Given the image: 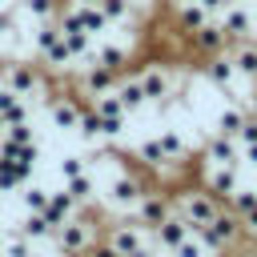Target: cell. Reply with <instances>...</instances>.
Returning a JSON list of instances; mask_svg holds the SVG:
<instances>
[{"instance_id": "6da1fadb", "label": "cell", "mask_w": 257, "mask_h": 257, "mask_svg": "<svg viewBox=\"0 0 257 257\" xmlns=\"http://www.w3.org/2000/svg\"><path fill=\"white\" fill-rule=\"evenodd\" d=\"M96 237H100V233H96V221H92L88 205L76 209L68 221H60V225L52 229V245H56L60 253H72V257H84V249H88Z\"/></svg>"}, {"instance_id": "7a4b0ae2", "label": "cell", "mask_w": 257, "mask_h": 257, "mask_svg": "<svg viewBox=\"0 0 257 257\" xmlns=\"http://www.w3.org/2000/svg\"><path fill=\"white\" fill-rule=\"evenodd\" d=\"M173 213H177V217H185V225L197 233L201 225H209V221L221 213V201H217L209 189H185V193L173 201Z\"/></svg>"}, {"instance_id": "3957f363", "label": "cell", "mask_w": 257, "mask_h": 257, "mask_svg": "<svg viewBox=\"0 0 257 257\" xmlns=\"http://www.w3.org/2000/svg\"><path fill=\"white\" fill-rule=\"evenodd\" d=\"M209 253H221V249H233L237 241H241V217L233 213V209H221L209 225H201L197 233H193Z\"/></svg>"}, {"instance_id": "277c9868", "label": "cell", "mask_w": 257, "mask_h": 257, "mask_svg": "<svg viewBox=\"0 0 257 257\" xmlns=\"http://www.w3.org/2000/svg\"><path fill=\"white\" fill-rule=\"evenodd\" d=\"M16 96H24V100H36L44 88H48V76L40 72V64H32V60H12V64H4V76H0Z\"/></svg>"}, {"instance_id": "5b68a950", "label": "cell", "mask_w": 257, "mask_h": 257, "mask_svg": "<svg viewBox=\"0 0 257 257\" xmlns=\"http://www.w3.org/2000/svg\"><path fill=\"white\" fill-rule=\"evenodd\" d=\"M32 48H36V56H40L48 68H72V56H68V44H64V36H60L56 20H48V24H40V28H36Z\"/></svg>"}, {"instance_id": "8992f818", "label": "cell", "mask_w": 257, "mask_h": 257, "mask_svg": "<svg viewBox=\"0 0 257 257\" xmlns=\"http://www.w3.org/2000/svg\"><path fill=\"white\" fill-rule=\"evenodd\" d=\"M137 80H141L149 104H165V100L177 92V84H181V76H177L169 64H145V68L137 72Z\"/></svg>"}, {"instance_id": "52a82bcc", "label": "cell", "mask_w": 257, "mask_h": 257, "mask_svg": "<svg viewBox=\"0 0 257 257\" xmlns=\"http://www.w3.org/2000/svg\"><path fill=\"white\" fill-rule=\"evenodd\" d=\"M100 241H108L116 257H133V253H141L145 245H153L149 229H141L137 221H116V225H108Z\"/></svg>"}, {"instance_id": "ba28073f", "label": "cell", "mask_w": 257, "mask_h": 257, "mask_svg": "<svg viewBox=\"0 0 257 257\" xmlns=\"http://www.w3.org/2000/svg\"><path fill=\"white\" fill-rule=\"evenodd\" d=\"M133 213H137V225L153 233V229H157V225H161V221L173 213V201H169L165 193H153V189H145V193H141V201L133 205Z\"/></svg>"}, {"instance_id": "9c48e42d", "label": "cell", "mask_w": 257, "mask_h": 257, "mask_svg": "<svg viewBox=\"0 0 257 257\" xmlns=\"http://www.w3.org/2000/svg\"><path fill=\"white\" fill-rule=\"evenodd\" d=\"M217 24L225 28L229 40H245V36H253V12H249V4H241V0H229V4L217 12Z\"/></svg>"}, {"instance_id": "30bf717a", "label": "cell", "mask_w": 257, "mask_h": 257, "mask_svg": "<svg viewBox=\"0 0 257 257\" xmlns=\"http://www.w3.org/2000/svg\"><path fill=\"white\" fill-rule=\"evenodd\" d=\"M112 84H116V72L104 68V64H96V60H84L80 72H76V92H84V96H100Z\"/></svg>"}, {"instance_id": "8fae6325", "label": "cell", "mask_w": 257, "mask_h": 257, "mask_svg": "<svg viewBox=\"0 0 257 257\" xmlns=\"http://www.w3.org/2000/svg\"><path fill=\"white\" fill-rule=\"evenodd\" d=\"M48 120L56 124V128H64V133H76V120H80V96H72V92H56V96H48Z\"/></svg>"}, {"instance_id": "7c38bea8", "label": "cell", "mask_w": 257, "mask_h": 257, "mask_svg": "<svg viewBox=\"0 0 257 257\" xmlns=\"http://www.w3.org/2000/svg\"><path fill=\"white\" fill-rule=\"evenodd\" d=\"M141 193H145L141 177L120 173V177H112V181H108V193H104V197H108V205H112V209H120V213H124V209H133V205L141 201Z\"/></svg>"}, {"instance_id": "4fadbf2b", "label": "cell", "mask_w": 257, "mask_h": 257, "mask_svg": "<svg viewBox=\"0 0 257 257\" xmlns=\"http://www.w3.org/2000/svg\"><path fill=\"white\" fill-rule=\"evenodd\" d=\"M189 40H193V48H197L201 56H217V52H225V48H229V36H225V28L217 24V16H213V20H205L201 28H193V32H189Z\"/></svg>"}, {"instance_id": "5bb4252c", "label": "cell", "mask_w": 257, "mask_h": 257, "mask_svg": "<svg viewBox=\"0 0 257 257\" xmlns=\"http://www.w3.org/2000/svg\"><path fill=\"white\" fill-rule=\"evenodd\" d=\"M189 233H193V229L185 225V217L169 213V217H165V221H161V225H157L149 237H153V245H157V249H165V253H169V249H177V245H181Z\"/></svg>"}, {"instance_id": "9a60e30c", "label": "cell", "mask_w": 257, "mask_h": 257, "mask_svg": "<svg viewBox=\"0 0 257 257\" xmlns=\"http://www.w3.org/2000/svg\"><path fill=\"white\" fill-rule=\"evenodd\" d=\"M112 92L120 96V104H124V112L133 116V112H141L149 100H145V88H141V80H137V72H116V84H112Z\"/></svg>"}, {"instance_id": "2e32d148", "label": "cell", "mask_w": 257, "mask_h": 257, "mask_svg": "<svg viewBox=\"0 0 257 257\" xmlns=\"http://www.w3.org/2000/svg\"><path fill=\"white\" fill-rule=\"evenodd\" d=\"M241 161V145H237V137H221V133H213L209 141H205V165H237Z\"/></svg>"}, {"instance_id": "e0dca14e", "label": "cell", "mask_w": 257, "mask_h": 257, "mask_svg": "<svg viewBox=\"0 0 257 257\" xmlns=\"http://www.w3.org/2000/svg\"><path fill=\"white\" fill-rule=\"evenodd\" d=\"M205 189H209L217 201H221V197L229 201V193L237 189V165H209V169H205Z\"/></svg>"}, {"instance_id": "ac0fdd59", "label": "cell", "mask_w": 257, "mask_h": 257, "mask_svg": "<svg viewBox=\"0 0 257 257\" xmlns=\"http://www.w3.org/2000/svg\"><path fill=\"white\" fill-rule=\"evenodd\" d=\"M68 12H72V20L88 32V36H100L104 28H108V20L100 16V8H96V0H72L68 4Z\"/></svg>"}, {"instance_id": "d6986e66", "label": "cell", "mask_w": 257, "mask_h": 257, "mask_svg": "<svg viewBox=\"0 0 257 257\" xmlns=\"http://www.w3.org/2000/svg\"><path fill=\"white\" fill-rule=\"evenodd\" d=\"M229 60H233V68H237L241 80H257V44H253L249 36H245V40H233Z\"/></svg>"}, {"instance_id": "ffe728a7", "label": "cell", "mask_w": 257, "mask_h": 257, "mask_svg": "<svg viewBox=\"0 0 257 257\" xmlns=\"http://www.w3.org/2000/svg\"><path fill=\"white\" fill-rule=\"evenodd\" d=\"M205 76L217 84V88H233L241 76H237V68H233V60H229V52H217V56H209V64H205Z\"/></svg>"}, {"instance_id": "44dd1931", "label": "cell", "mask_w": 257, "mask_h": 257, "mask_svg": "<svg viewBox=\"0 0 257 257\" xmlns=\"http://www.w3.org/2000/svg\"><path fill=\"white\" fill-rule=\"evenodd\" d=\"M76 209H80V205H76V201H72L64 189H60V193H52V189H48V205H44V217H48V225H52V229H56L60 221H68Z\"/></svg>"}, {"instance_id": "7402d4cb", "label": "cell", "mask_w": 257, "mask_h": 257, "mask_svg": "<svg viewBox=\"0 0 257 257\" xmlns=\"http://www.w3.org/2000/svg\"><path fill=\"white\" fill-rule=\"evenodd\" d=\"M64 193L84 209V205H92V197H96V181H92V173L84 169V173H76V177H68L64 181Z\"/></svg>"}, {"instance_id": "603a6c76", "label": "cell", "mask_w": 257, "mask_h": 257, "mask_svg": "<svg viewBox=\"0 0 257 257\" xmlns=\"http://www.w3.org/2000/svg\"><path fill=\"white\" fill-rule=\"evenodd\" d=\"M88 60H96V64H104V68H112V72H124V64H128V48H124V44H96Z\"/></svg>"}, {"instance_id": "cb8c5ba5", "label": "cell", "mask_w": 257, "mask_h": 257, "mask_svg": "<svg viewBox=\"0 0 257 257\" xmlns=\"http://www.w3.org/2000/svg\"><path fill=\"white\" fill-rule=\"evenodd\" d=\"M157 141H161V153H165V161H169V165H177V161H185V157H189V141H185L177 128H161V137H157Z\"/></svg>"}, {"instance_id": "d4e9b609", "label": "cell", "mask_w": 257, "mask_h": 257, "mask_svg": "<svg viewBox=\"0 0 257 257\" xmlns=\"http://www.w3.org/2000/svg\"><path fill=\"white\" fill-rule=\"evenodd\" d=\"M205 20H213L197 0H177V24H181V32H193V28H201Z\"/></svg>"}, {"instance_id": "484cf974", "label": "cell", "mask_w": 257, "mask_h": 257, "mask_svg": "<svg viewBox=\"0 0 257 257\" xmlns=\"http://www.w3.org/2000/svg\"><path fill=\"white\" fill-rule=\"evenodd\" d=\"M92 108L104 116V120H128V112H124V104H120V96L108 88V92H100V96H92Z\"/></svg>"}, {"instance_id": "4316f807", "label": "cell", "mask_w": 257, "mask_h": 257, "mask_svg": "<svg viewBox=\"0 0 257 257\" xmlns=\"http://www.w3.org/2000/svg\"><path fill=\"white\" fill-rule=\"evenodd\" d=\"M245 116H249L245 104H229V108H221V112H217V133H221V137H237V128L245 124Z\"/></svg>"}, {"instance_id": "83f0119b", "label": "cell", "mask_w": 257, "mask_h": 257, "mask_svg": "<svg viewBox=\"0 0 257 257\" xmlns=\"http://www.w3.org/2000/svg\"><path fill=\"white\" fill-rule=\"evenodd\" d=\"M20 233L36 245V241H52V225H48V217L44 213H28L24 221H20Z\"/></svg>"}, {"instance_id": "f1b7e54d", "label": "cell", "mask_w": 257, "mask_h": 257, "mask_svg": "<svg viewBox=\"0 0 257 257\" xmlns=\"http://www.w3.org/2000/svg\"><path fill=\"white\" fill-rule=\"evenodd\" d=\"M36 249H32V241L20 233V229H12V233H4L0 237V257H32Z\"/></svg>"}, {"instance_id": "f546056e", "label": "cell", "mask_w": 257, "mask_h": 257, "mask_svg": "<svg viewBox=\"0 0 257 257\" xmlns=\"http://www.w3.org/2000/svg\"><path fill=\"white\" fill-rule=\"evenodd\" d=\"M76 133L84 137V141H100L104 133H100V112L92 108V104H84L80 108V120H76Z\"/></svg>"}, {"instance_id": "4dcf8cb0", "label": "cell", "mask_w": 257, "mask_h": 257, "mask_svg": "<svg viewBox=\"0 0 257 257\" xmlns=\"http://www.w3.org/2000/svg\"><path fill=\"white\" fill-rule=\"evenodd\" d=\"M20 201H24V209H28V213H44V205H48V189H44V185L24 181V185H20Z\"/></svg>"}, {"instance_id": "1f68e13d", "label": "cell", "mask_w": 257, "mask_h": 257, "mask_svg": "<svg viewBox=\"0 0 257 257\" xmlns=\"http://www.w3.org/2000/svg\"><path fill=\"white\" fill-rule=\"evenodd\" d=\"M96 8H100V16H104L108 24H128V20H133V8H128L124 0H96Z\"/></svg>"}, {"instance_id": "d6a6232c", "label": "cell", "mask_w": 257, "mask_h": 257, "mask_svg": "<svg viewBox=\"0 0 257 257\" xmlns=\"http://www.w3.org/2000/svg\"><path fill=\"white\" fill-rule=\"evenodd\" d=\"M24 181H28V173H24V169H16L12 161H0V193H16Z\"/></svg>"}, {"instance_id": "836d02e7", "label": "cell", "mask_w": 257, "mask_h": 257, "mask_svg": "<svg viewBox=\"0 0 257 257\" xmlns=\"http://www.w3.org/2000/svg\"><path fill=\"white\" fill-rule=\"evenodd\" d=\"M137 157H141L149 169H161V165H169V161H165V153H161V141H157V137L141 141V145H137Z\"/></svg>"}, {"instance_id": "e575fe53", "label": "cell", "mask_w": 257, "mask_h": 257, "mask_svg": "<svg viewBox=\"0 0 257 257\" xmlns=\"http://www.w3.org/2000/svg\"><path fill=\"white\" fill-rule=\"evenodd\" d=\"M24 12L36 20V24H48V20H56V0H24Z\"/></svg>"}, {"instance_id": "d590c367", "label": "cell", "mask_w": 257, "mask_h": 257, "mask_svg": "<svg viewBox=\"0 0 257 257\" xmlns=\"http://www.w3.org/2000/svg\"><path fill=\"white\" fill-rule=\"evenodd\" d=\"M4 137L16 141V145H32L36 141V128H32V120H16V124H4Z\"/></svg>"}, {"instance_id": "8d00e7d4", "label": "cell", "mask_w": 257, "mask_h": 257, "mask_svg": "<svg viewBox=\"0 0 257 257\" xmlns=\"http://www.w3.org/2000/svg\"><path fill=\"white\" fill-rule=\"evenodd\" d=\"M253 205H257V193H253V189H241V185H237V189L229 193V209H233L237 217H241L245 209H253Z\"/></svg>"}, {"instance_id": "74e56055", "label": "cell", "mask_w": 257, "mask_h": 257, "mask_svg": "<svg viewBox=\"0 0 257 257\" xmlns=\"http://www.w3.org/2000/svg\"><path fill=\"white\" fill-rule=\"evenodd\" d=\"M169 253H173V257H209V249H205V245H201L193 233H189V237H185L177 249H169Z\"/></svg>"}, {"instance_id": "f35d334b", "label": "cell", "mask_w": 257, "mask_h": 257, "mask_svg": "<svg viewBox=\"0 0 257 257\" xmlns=\"http://www.w3.org/2000/svg\"><path fill=\"white\" fill-rule=\"evenodd\" d=\"M88 169V161L80 157V153H68V157H60V177L68 181V177H76V173H84Z\"/></svg>"}, {"instance_id": "ab89813d", "label": "cell", "mask_w": 257, "mask_h": 257, "mask_svg": "<svg viewBox=\"0 0 257 257\" xmlns=\"http://www.w3.org/2000/svg\"><path fill=\"white\" fill-rule=\"evenodd\" d=\"M241 237H257V205L241 213Z\"/></svg>"}, {"instance_id": "60d3db41", "label": "cell", "mask_w": 257, "mask_h": 257, "mask_svg": "<svg viewBox=\"0 0 257 257\" xmlns=\"http://www.w3.org/2000/svg\"><path fill=\"white\" fill-rule=\"evenodd\" d=\"M197 4H201V8L209 12V16H217V12H221V8L229 4V0H197Z\"/></svg>"}, {"instance_id": "b9f144b4", "label": "cell", "mask_w": 257, "mask_h": 257, "mask_svg": "<svg viewBox=\"0 0 257 257\" xmlns=\"http://www.w3.org/2000/svg\"><path fill=\"white\" fill-rule=\"evenodd\" d=\"M241 157H245L249 165H257V145H241Z\"/></svg>"}, {"instance_id": "7bdbcfd3", "label": "cell", "mask_w": 257, "mask_h": 257, "mask_svg": "<svg viewBox=\"0 0 257 257\" xmlns=\"http://www.w3.org/2000/svg\"><path fill=\"white\" fill-rule=\"evenodd\" d=\"M245 112H249V116H253V120H257V88H253V92H249V100H245Z\"/></svg>"}, {"instance_id": "ee69618b", "label": "cell", "mask_w": 257, "mask_h": 257, "mask_svg": "<svg viewBox=\"0 0 257 257\" xmlns=\"http://www.w3.org/2000/svg\"><path fill=\"white\" fill-rule=\"evenodd\" d=\"M124 4H128V8H133V12H137V8H149V4H153V0H124Z\"/></svg>"}, {"instance_id": "f6af8a7d", "label": "cell", "mask_w": 257, "mask_h": 257, "mask_svg": "<svg viewBox=\"0 0 257 257\" xmlns=\"http://www.w3.org/2000/svg\"><path fill=\"white\" fill-rule=\"evenodd\" d=\"M249 40H253V44H257V24H253V36H249Z\"/></svg>"}, {"instance_id": "bcb514c9", "label": "cell", "mask_w": 257, "mask_h": 257, "mask_svg": "<svg viewBox=\"0 0 257 257\" xmlns=\"http://www.w3.org/2000/svg\"><path fill=\"white\" fill-rule=\"evenodd\" d=\"M0 137H4V116H0Z\"/></svg>"}, {"instance_id": "7dc6e473", "label": "cell", "mask_w": 257, "mask_h": 257, "mask_svg": "<svg viewBox=\"0 0 257 257\" xmlns=\"http://www.w3.org/2000/svg\"><path fill=\"white\" fill-rule=\"evenodd\" d=\"M56 257H72V253H60V249H56Z\"/></svg>"}, {"instance_id": "c3c4849f", "label": "cell", "mask_w": 257, "mask_h": 257, "mask_svg": "<svg viewBox=\"0 0 257 257\" xmlns=\"http://www.w3.org/2000/svg\"><path fill=\"white\" fill-rule=\"evenodd\" d=\"M32 257H40V253H32Z\"/></svg>"}, {"instance_id": "681fc988", "label": "cell", "mask_w": 257, "mask_h": 257, "mask_svg": "<svg viewBox=\"0 0 257 257\" xmlns=\"http://www.w3.org/2000/svg\"><path fill=\"white\" fill-rule=\"evenodd\" d=\"M153 257H161V253H153Z\"/></svg>"}, {"instance_id": "f907efd6", "label": "cell", "mask_w": 257, "mask_h": 257, "mask_svg": "<svg viewBox=\"0 0 257 257\" xmlns=\"http://www.w3.org/2000/svg\"><path fill=\"white\" fill-rule=\"evenodd\" d=\"M249 257H257V253H249Z\"/></svg>"}]
</instances>
